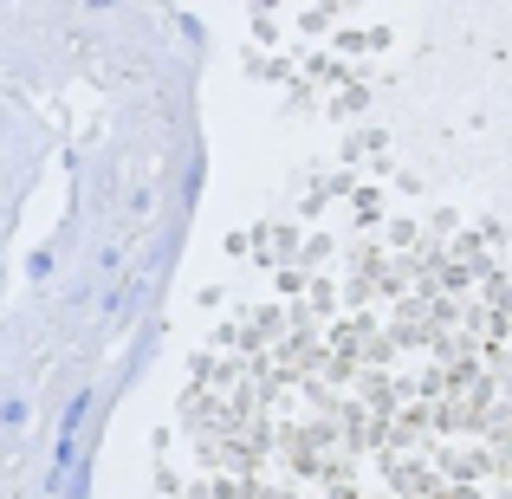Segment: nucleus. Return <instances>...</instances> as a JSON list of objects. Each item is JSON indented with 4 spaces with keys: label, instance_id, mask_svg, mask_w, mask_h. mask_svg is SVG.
I'll return each mask as SVG.
<instances>
[]
</instances>
